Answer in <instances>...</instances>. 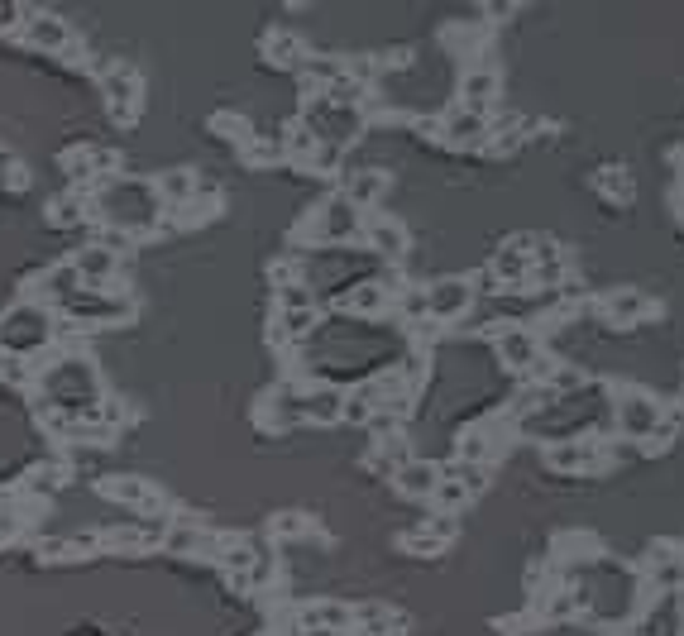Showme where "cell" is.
Returning <instances> with one entry per match:
<instances>
[{
    "label": "cell",
    "mask_w": 684,
    "mask_h": 636,
    "mask_svg": "<svg viewBox=\"0 0 684 636\" xmlns=\"http://www.w3.org/2000/svg\"><path fill=\"white\" fill-rule=\"evenodd\" d=\"M91 206L115 230H149V225H158V211H163L158 192L139 177H106V187L96 192Z\"/></svg>",
    "instance_id": "6da1fadb"
},
{
    "label": "cell",
    "mask_w": 684,
    "mask_h": 636,
    "mask_svg": "<svg viewBox=\"0 0 684 636\" xmlns=\"http://www.w3.org/2000/svg\"><path fill=\"white\" fill-rule=\"evenodd\" d=\"M44 393L53 407H63V417H82L87 407L101 402V378L87 359H58L44 373Z\"/></svg>",
    "instance_id": "7a4b0ae2"
},
{
    "label": "cell",
    "mask_w": 684,
    "mask_h": 636,
    "mask_svg": "<svg viewBox=\"0 0 684 636\" xmlns=\"http://www.w3.org/2000/svg\"><path fill=\"white\" fill-rule=\"evenodd\" d=\"M311 134H316V144H331V149H350L354 139L364 134V106H335L331 96H311V106L297 115Z\"/></svg>",
    "instance_id": "3957f363"
},
{
    "label": "cell",
    "mask_w": 684,
    "mask_h": 636,
    "mask_svg": "<svg viewBox=\"0 0 684 636\" xmlns=\"http://www.w3.org/2000/svg\"><path fill=\"white\" fill-rule=\"evenodd\" d=\"M53 340V311L20 302L0 316V350L5 354H39Z\"/></svg>",
    "instance_id": "277c9868"
},
{
    "label": "cell",
    "mask_w": 684,
    "mask_h": 636,
    "mask_svg": "<svg viewBox=\"0 0 684 636\" xmlns=\"http://www.w3.org/2000/svg\"><path fill=\"white\" fill-rule=\"evenodd\" d=\"M613 421H618L622 440H661V421H665V402L651 393H641V388H618L613 397Z\"/></svg>",
    "instance_id": "5b68a950"
},
{
    "label": "cell",
    "mask_w": 684,
    "mask_h": 636,
    "mask_svg": "<svg viewBox=\"0 0 684 636\" xmlns=\"http://www.w3.org/2000/svg\"><path fill=\"white\" fill-rule=\"evenodd\" d=\"M493 350L503 359V369L522 373H551L546 369V350H541V335L527 326V321H503V326H493Z\"/></svg>",
    "instance_id": "8992f818"
},
{
    "label": "cell",
    "mask_w": 684,
    "mask_h": 636,
    "mask_svg": "<svg viewBox=\"0 0 684 636\" xmlns=\"http://www.w3.org/2000/svg\"><path fill=\"white\" fill-rule=\"evenodd\" d=\"M307 235L316 244H354V240H364V211H359V206H350L340 192H331V197L316 206Z\"/></svg>",
    "instance_id": "52a82bcc"
},
{
    "label": "cell",
    "mask_w": 684,
    "mask_h": 636,
    "mask_svg": "<svg viewBox=\"0 0 684 636\" xmlns=\"http://www.w3.org/2000/svg\"><path fill=\"white\" fill-rule=\"evenodd\" d=\"M421 297H426V321H436V326L464 321V316L474 311V287H469V278H436V283L421 287Z\"/></svg>",
    "instance_id": "ba28073f"
},
{
    "label": "cell",
    "mask_w": 684,
    "mask_h": 636,
    "mask_svg": "<svg viewBox=\"0 0 684 636\" xmlns=\"http://www.w3.org/2000/svg\"><path fill=\"white\" fill-rule=\"evenodd\" d=\"M603 460H608V445L594 436L551 440V450H546V464H551L555 474H589V469H598Z\"/></svg>",
    "instance_id": "9c48e42d"
},
{
    "label": "cell",
    "mask_w": 684,
    "mask_h": 636,
    "mask_svg": "<svg viewBox=\"0 0 684 636\" xmlns=\"http://www.w3.org/2000/svg\"><path fill=\"white\" fill-rule=\"evenodd\" d=\"M436 134H441V144H450V149H484L488 144V115H474V110H464V106H450L441 115Z\"/></svg>",
    "instance_id": "30bf717a"
},
{
    "label": "cell",
    "mask_w": 684,
    "mask_h": 636,
    "mask_svg": "<svg viewBox=\"0 0 684 636\" xmlns=\"http://www.w3.org/2000/svg\"><path fill=\"white\" fill-rule=\"evenodd\" d=\"M503 96V77L493 72L488 63H474V67H464V77H460V101L455 106L464 110H474V115H488V106Z\"/></svg>",
    "instance_id": "8fae6325"
},
{
    "label": "cell",
    "mask_w": 684,
    "mask_h": 636,
    "mask_svg": "<svg viewBox=\"0 0 684 636\" xmlns=\"http://www.w3.org/2000/svg\"><path fill=\"white\" fill-rule=\"evenodd\" d=\"M646 584L656 593H684V550L661 541L646 555Z\"/></svg>",
    "instance_id": "7c38bea8"
},
{
    "label": "cell",
    "mask_w": 684,
    "mask_h": 636,
    "mask_svg": "<svg viewBox=\"0 0 684 636\" xmlns=\"http://www.w3.org/2000/svg\"><path fill=\"white\" fill-rule=\"evenodd\" d=\"M364 244L374 249L378 259H388V264H398L402 254L412 249V235H407V225L393 216H369L364 220Z\"/></svg>",
    "instance_id": "4fadbf2b"
},
{
    "label": "cell",
    "mask_w": 684,
    "mask_h": 636,
    "mask_svg": "<svg viewBox=\"0 0 684 636\" xmlns=\"http://www.w3.org/2000/svg\"><path fill=\"white\" fill-rule=\"evenodd\" d=\"M101 96H106L115 120H130L139 110V72L134 67H106L101 72Z\"/></svg>",
    "instance_id": "5bb4252c"
},
{
    "label": "cell",
    "mask_w": 684,
    "mask_h": 636,
    "mask_svg": "<svg viewBox=\"0 0 684 636\" xmlns=\"http://www.w3.org/2000/svg\"><path fill=\"white\" fill-rule=\"evenodd\" d=\"M531 254H536V235H512L503 254L493 259V278L503 287H522L531 278Z\"/></svg>",
    "instance_id": "9a60e30c"
},
{
    "label": "cell",
    "mask_w": 684,
    "mask_h": 636,
    "mask_svg": "<svg viewBox=\"0 0 684 636\" xmlns=\"http://www.w3.org/2000/svg\"><path fill=\"white\" fill-rule=\"evenodd\" d=\"M302 421H311V426L345 421V388H335V383H311V388H302Z\"/></svg>",
    "instance_id": "2e32d148"
},
{
    "label": "cell",
    "mask_w": 684,
    "mask_h": 636,
    "mask_svg": "<svg viewBox=\"0 0 684 636\" xmlns=\"http://www.w3.org/2000/svg\"><path fill=\"white\" fill-rule=\"evenodd\" d=\"M637 636H684V598L680 593H656L641 617Z\"/></svg>",
    "instance_id": "e0dca14e"
},
{
    "label": "cell",
    "mask_w": 684,
    "mask_h": 636,
    "mask_svg": "<svg viewBox=\"0 0 684 636\" xmlns=\"http://www.w3.org/2000/svg\"><path fill=\"white\" fill-rule=\"evenodd\" d=\"M503 440H508V426L498 417H484L479 426H469L460 436V460H469V464H488L498 450H503Z\"/></svg>",
    "instance_id": "ac0fdd59"
},
{
    "label": "cell",
    "mask_w": 684,
    "mask_h": 636,
    "mask_svg": "<svg viewBox=\"0 0 684 636\" xmlns=\"http://www.w3.org/2000/svg\"><path fill=\"white\" fill-rule=\"evenodd\" d=\"M63 316H77V321H120V316H130V302H115V297H101V292H72L58 302Z\"/></svg>",
    "instance_id": "d6986e66"
},
{
    "label": "cell",
    "mask_w": 684,
    "mask_h": 636,
    "mask_svg": "<svg viewBox=\"0 0 684 636\" xmlns=\"http://www.w3.org/2000/svg\"><path fill=\"white\" fill-rule=\"evenodd\" d=\"M402 498H412V503H431V493L441 488V464L436 460H407L398 464V474H393Z\"/></svg>",
    "instance_id": "ffe728a7"
},
{
    "label": "cell",
    "mask_w": 684,
    "mask_h": 636,
    "mask_svg": "<svg viewBox=\"0 0 684 636\" xmlns=\"http://www.w3.org/2000/svg\"><path fill=\"white\" fill-rule=\"evenodd\" d=\"M24 44L39 48V53H67V48H72V29H67V20L39 10V15L24 20Z\"/></svg>",
    "instance_id": "44dd1931"
},
{
    "label": "cell",
    "mask_w": 684,
    "mask_h": 636,
    "mask_svg": "<svg viewBox=\"0 0 684 636\" xmlns=\"http://www.w3.org/2000/svg\"><path fill=\"white\" fill-rule=\"evenodd\" d=\"M163 546L173 550V555H221V536H211V531H201L197 522H168L163 531Z\"/></svg>",
    "instance_id": "7402d4cb"
},
{
    "label": "cell",
    "mask_w": 684,
    "mask_h": 636,
    "mask_svg": "<svg viewBox=\"0 0 684 636\" xmlns=\"http://www.w3.org/2000/svg\"><path fill=\"white\" fill-rule=\"evenodd\" d=\"M565 273H570V259L560 254V244L536 235V254H531V278L527 283H541L546 292H555V287L565 283Z\"/></svg>",
    "instance_id": "603a6c76"
},
{
    "label": "cell",
    "mask_w": 684,
    "mask_h": 636,
    "mask_svg": "<svg viewBox=\"0 0 684 636\" xmlns=\"http://www.w3.org/2000/svg\"><path fill=\"white\" fill-rule=\"evenodd\" d=\"M646 316H651V302H646V292H637V287H622V292H613V297L603 302V321L618 330L641 326Z\"/></svg>",
    "instance_id": "cb8c5ba5"
},
{
    "label": "cell",
    "mask_w": 684,
    "mask_h": 636,
    "mask_svg": "<svg viewBox=\"0 0 684 636\" xmlns=\"http://www.w3.org/2000/svg\"><path fill=\"white\" fill-rule=\"evenodd\" d=\"M297 421H302V388H297V383H278V388L264 397V426L287 431V426H297Z\"/></svg>",
    "instance_id": "d4e9b609"
},
{
    "label": "cell",
    "mask_w": 684,
    "mask_h": 636,
    "mask_svg": "<svg viewBox=\"0 0 684 636\" xmlns=\"http://www.w3.org/2000/svg\"><path fill=\"white\" fill-rule=\"evenodd\" d=\"M101 493L120 507H134V512H158L163 507V493H154V483H144V479H106Z\"/></svg>",
    "instance_id": "484cf974"
},
{
    "label": "cell",
    "mask_w": 684,
    "mask_h": 636,
    "mask_svg": "<svg viewBox=\"0 0 684 636\" xmlns=\"http://www.w3.org/2000/svg\"><path fill=\"white\" fill-rule=\"evenodd\" d=\"M354 613L345 603H311V608H297V632H350Z\"/></svg>",
    "instance_id": "4316f807"
},
{
    "label": "cell",
    "mask_w": 684,
    "mask_h": 636,
    "mask_svg": "<svg viewBox=\"0 0 684 636\" xmlns=\"http://www.w3.org/2000/svg\"><path fill=\"white\" fill-rule=\"evenodd\" d=\"M72 268H77V278L87 287H106L115 278L120 259H115V249H106V244H87V249L72 259Z\"/></svg>",
    "instance_id": "83f0119b"
},
{
    "label": "cell",
    "mask_w": 684,
    "mask_h": 636,
    "mask_svg": "<svg viewBox=\"0 0 684 636\" xmlns=\"http://www.w3.org/2000/svg\"><path fill=\"white\" fill-rule=\"evenodd\" d=\"M345 307H350L354 316H378L383 307H393V283H388V278H369V283L350 287Z\"/></svg>",
    "instance_id": "f1b7e54d"
},
{
    "label": "cell",
    "mask_w": 684,
    "mask_h": 636,
    "mask_svg": "<svg viewBox=\"0 0 684 636\" xmlns=\"http://www.w3.org/2000/svg\"><path fill=\"white\" fill-rule=\"evenodd\" d=\"M374 412H383V378H364L345 393V421H369Z\"/></svg>",
    "instance_id": "f546056e"
},
{
    "label": "cell",
    "mask_w": 684,
    "mask_h": 636,
    "mask_svg": "<svg viewBox=\"0 0 684 636\" xmlns=\"http://www.w3.org/2000/svg\"><path fill=\"white\" fill-rule=\"evenodd\" d=\"M154 192L163 206H192L197 201V173H187V168H173V173H163L154 182Z\"/></svg>",
    "instance_id": "4dcf8cb0"
},
{
    "label": "cell",
    "mask_w": 684,
    "mask_h": 636,
    "mask_svg": "<svg viewBox=\"0 0 684 636\" xmlns=\"http://www.w3.org/2000/svg\"><path fill=\"white\" fill-rule=\"evenodd\" d=\"M383 187H388V177L378 173V168H364V173H354L345 187H340V197L350 201V206H359V211H369L378 197H383Z\"/></svg>",
    "instance_id": "1f68e13d"
},
{
    "label": "cell",
    "mask_w": 684,
    "mask_h": 636,
    "mask_svg": "<svg viewBox=\"0 0 684 636\" xmlns=\"http://www.w3.org/2000/svg\"><path fill=\"white\" fill-rule=\"evenodd\" d=\"M354 627H359V636H398L402 617L378 608V603H364V608H354Z\"/></svg>",
    "instance_id": "d6a6232c"
},
{
    "label": "cell",
    "mask_w": 684,
    "mask_h": 636,
    "mask_svg": "<svg viewBox=\"0 0 684 636\" xmlns=\"http://www.w3.org/2000/svg\"><path fill=\"white\" fill-rule=\"evenodd\" d=\"M441 474L450 483H460L464 493L474 498V493H484L488 488V464H469V460H455V464H441Z\"/></svg>",
    "instance_id": "836d02e7"
},
{
    "label": "cell",
    "mask_w": 684,
    "mask_h": 636,
    "mask_svg": "<svg viewBox=\"0 0 684 636\" xmlns=\"http://www.w3.org/2000/svg\"><path fill=\"white\" fill-rule=\"evenodd\" d=\"M283 149H287L292 163H311V154H316V134H311L302 120H292V125L283 130Z\"/></svg>",
    "instance_id": "e575fe53"
},
{
    "label": "cell",
    "mask_w": 684,
    "mask_h": 636,
    "mask_svg": "<svg viewBox=\"0 0 684 636\" xmlns=\"http://www.w3.org/2000/svg\"><path fill=\"white\" fill-rule=\"evenodd\" d=\"M77 287H82V278H77V268H72V264H58L53 273H44V292L53 297V307H58L63 297H72Z\"/></svg>",
    "instance_id": "d590c367"
},
{
    "label": "cell",
    "mask_w": 684,
    "mask_h": 636,
    "mask_svg": "<svg viewBox=\"0 0 684 636\" xmlns=\"http://www.w3.org/2000/svg\"><path fill=\"white\" fill-rule=\"evenodd\" d=\"M584 608V593H574V589H555L546 603H541V617L546 622H560V617H574Z\"/></svg>",
    "instance_id": "8d00e7d4"
},
{
    "label": "cell",
    "mask_w": 684,
    "mask_h": 636,
    "mask_svg": "<svg viewBox=\"0 0 684 636\" xmlns=\"http://www.w3.org/2000/svg\"><path fill=\"white\" fill-rule=\"evenodd\" d=\"M598 192H603V197H618V201H632V173H627V168H603V173H598Z\"/></svg>",
    "instance_id": "74e56055"
},
{
    "label": "cell",
    "mask_w": 684,
    "mask_h": 636,
    "mask_svg": "<svg viewBox=\"0 0 684 636\" xmlns=\"http://www.w3.org/2000/svg\"><path fill=\"white\" fill-rule=\"evenodd\" d=\"M244 158H249V163H283L287 158L283 134H273V139H249V144H244Z\"/></svg>",
    "instance_id": "f35d334b"
},
{
    "label": "cell",
    "mask_w": 684,
    "mask_h": 636,
    "mask_svg": "<svg viewBox=\"0 0 684 636\" xmlns=\"http://www.w3.org/2000/svg\"><path fill=\"white\" fill-rule=\"evenodd\" d=\"M278 311H316V297H311V287L307 283L278 287Z\"/></svg>",
    "instance_id": "ab89813d"
},
{
    "label": "cell",
    "mask_w": 684,
    "mask_h": 636,
    "mask_svg": "<svg viewBox=\"0 0 684 636\" xmlns=\"http://www.w3.org/2000/svg\"><path fill=\"white\" fill-rule=\"evenodd\" d=\"M455 522H460V517H445V512H431V517H426V527H421V531H426L431 541H441V546H445V541H455V531H460Z\"/></svg>",
    "instance_id": "60d3db41"
},
{
    "label": "cell",
    "mask_w": 684,
    "mask_h": 636,
    "mask_svg": "<svg viewBox=\"0 0 684 636\" xmlns=\"http://www.w3.org/2000/svg\"><path fill=\"white\" fill-rule=\"evenodd\" d=\"M302 531H307V517H302V512H283V517H273V536H302Z\"/></svg>",
    "instance_id": "b9f144b4"
},
{
    "label": "cell",
    "mask_w": 684,
    "mask_h": 636,
    "mask_svg": "<svg viewBox=\"0 0 684 636\" xmlns=\"http://www.w3.org/2000/svg\"><path fill=\"white\" fill-rule=\"evenodd\" d=\"M579 383H584V373L570 369V364H565L560 373H551V393H555V397H560V393H570V388H579Z\"/></svg>",
    "instance_id": "7bdbcfd3"
},
{
    "label": "cell",
    "mask_w": 684,
    "mask_h": 636,
    "mask_svg": "<svg viewBox=\"0 0 684 636\" xmlns=\"http://www.w3.org/2000/svg\"><path fill=\"white\" fill-rule=\"evenodd\" d=\"M77 216H82V201H77V197H58V201H53V220H58V225H72Z\"/></svg>",
    "instance_id": "ee69618b"
},
{
    "label": "cell",
    "mask_w": 684,
    "mask_h": 636,
    "mask_svg": "<svg viewBox=\"0 0 684 636\" xmlns=\"http://www.w3.org/2000/svg\"><path fill=\"white\" fill-rule=\"evenodd\" d=\"M20 20H29V15H24V5H15V0H0V29H15Z\"/></svg>",
    "instance_id": "f6af8a7d"
},
{
    "label": "cell",
    "mask_w": 684,
    "mask_h": 636,
    "mask_svg": "<svg viewBox=\"0 0 684 636\" xmlns=\"http://www.w3.org/2000/svg\"><path fill=\"white\" fill-rule=\"evenodd\" d=\"M632 636H637V632H632Z\"/></svg>",
    "instance_id": "bcb514c9"
}]
</instances>
